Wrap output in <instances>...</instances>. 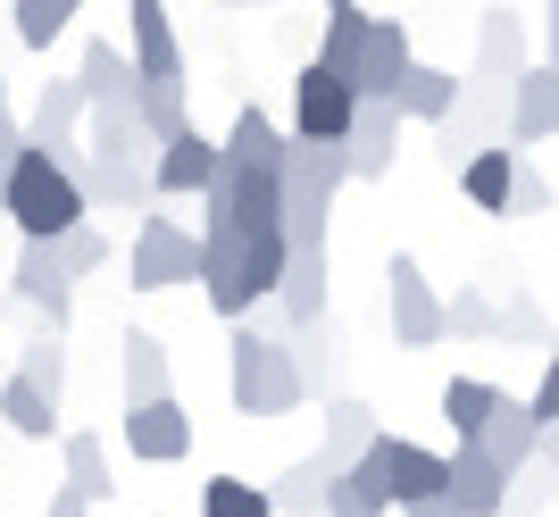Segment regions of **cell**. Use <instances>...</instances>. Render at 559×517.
<instances>
[{"instance_id": "1", "label": "cell", "mask_w": 559, "mask_h": 517, "mask_svg": "<svg viewBox=\"0 0 559 517\" xmlns=\"http://www.w3.org/2000/svg\"><path fill=\"white\" fill-rule=\"evenodd\" d=\"M284 151H293V134H284L259 100H242V109H234V125H226V142H217V184L201 192V209L234 217V226H276Z\"/></svg>"}, {"instance_id": "2", "label": "cell", "mask_w": 559, "mask_h": 517, "mask_svg": "<svg viewBox=\"0 0 559 517\" xmlns=\"http://www.w3.org/2000/svg\"><path fill=\"white\" fill-rule=\"evenodd\" d=\"M276 276H284V235L276 226H234V217H201V301L217 309V317H251L267 292H276Z\"/></svg>"}, {"instance_id": "3", "label": "cell", "mask_w": 559, "mask_h": 517, "mask_svg": "<svg viewBox=\"0 0 559 517\" xmlns=\"http://www.w3.org/2000/svg\"><path fill=\"white\" fill-rule=\"evenodd\" d=\"M75 142L68 151H43V142H25L17 159H9V176H0V217L17 226V242H50V235H68L75 217H93L84 209V192H75Z\"/></svg>"}, {"instance_id": "4", "label": "cell", "mask_w": 559, "mask_h": 517, "mask_svg": "<svg viewBox=\"0 0 559 517\" xmlns=\"http://www.w3.org/2000/svg\"><path fill=\"white\" fill-rule=\"evenodd\" d=\"M343 184H350L343 142H293V151H284V184H276V235H284V251H326V226H334Z\"/></svg>"}, {"instance_id": "5", "label": "cell", "mask_w": 559, "mask_h": 517, "mask_svg": "<svg viewBox=\"0 0 559 517\" xmlns=\"http://www.w3.org/2000/svg\"><path fill=\"white\" fill-rule=\"evenodd\" d=\"M226 400L242 418H284V409H301V376H293V351H284V334L251 326V317H234V342H226Z\"/></svg>"}, {"instance_id": "6", "label": "cell", "mask_w": 559, "mask_h": 517, "mask_svg": "<svg viewBox=\"0 0 559 517\" xmlns=\"http://www.w3.org/2000/svg\"><path fill=\"white\" fill-rule=\"evenodd\" d=\"M343 476L376 501V509H401V501H418V493H443V450H426V443H409V434H384V425H376L368 450H359Z\"/></svg>"}, {"instance_id": "7", "label": "cell", "mask_w": 559, "mask_h": 517, "mask_svg": "<svg viewBox=\"0 0 559 517\" xmlns=\"http://www.w3.org/2000/svg\"><path fill=\"white\" fill-rule=\"evenodd\" d=\"M192 276H201V235L176 226V217H159V209H142L134 251H126V284H134V292H176V284H192Z\"/></svg>"}, {"instance_id": "8", "label": "cell", "mask_w": 559, "mask_h": 517, "mask_svg": "<svg viewBox=\"0 0 559 517\" xmlns=\"http://www.w3.org/2000/svg\"><path fill=\"white\" fill-rule=\"evenodd\" d=\"M435 142H443V159L460 167L467 151H492V142H510V84H492V75H467L460 100H451L443 118H435Z\"/></svg>"}, {"instance_id": "9", "label": "cell", "mask_w": 559, "mask_h": 517, "mask_svg": "<svg viewBox=\"0 0 559 517\" xmlns=\"http://www.w3.org/2000/svg\"><path fill=\"white\" fill-rule=\"evenodd\" d=\"M350 109H359V93H350L343 75L301 59V75H293V142H343Z\"/></svg>"}, {"instance_id": "10", "label": "cell", "mask_w": 559, "mask_h": 517, "mask_svg": "<svg viewBox=\"0 0 559 517\" xmlns=\"http://www.w3.org/2000/svg\"><path fill=\"white\" fill-rule=\"evenodd\" d=\"M284 351H293V376L309 400H334L350 376V334L334 317H309V326H284Z\"/></svg>"}, {"instance_id": "11", "label": "cell", "mask_w": 559, "mask_h": 517, "mask_svg": "<svg viewBox=\"0 0 559 517\" xmlns=\"http://www.w3.org/2000/svg\"><path fill=\"white\" fill-rule=\"evenodd\" d=\"M185 450H192V409L176 393L126 409V459H142V468H176Z\"/></svg>"}, {"instance_id": "12", "label": "cell", "mask_w": 559, "mask_h": 517, "mask_svg": "<svg viewBox=\"0 0 559 517\" xmlns=\"http://www.w3.org/2000/svg\"><path fill=\"white\" fill-rule=\"evenodd\" d=\"M401 159V109L393 100H359L343 125V167H350V184H384Z\"/></svg>"}, {"instance_id": "13", "label": "cell", "mask_w": 559, "mask_h": 517, "mask_svg": "<svg viewBox=\"0 0 559 517\" xmlns=\"http://www.w3.org/2000/svg\"><path fill=\"white\" fill-rule=\"evenodd\" d=\"M384 301H393V342H409V351L443 342V301H435V284L409 251H393V267H384Z\"/></svg>"}, {"instance_id": "14", "label": "cell", "mask_w": 559, "mask_h": 517, "mask_svg": "<svg viewBox=\"0 0 559 517\" xmlns=\"http://www.w3.org/2000/svg\"><path fill=\"white\" fill-rule=\"evenodd\" d=\"M9 284H17V301L34 309L50 334H68V317H75V276L59 267V251H50V242H17V267H9Z\"/></svg>"}, {"instance_id": "15", "label": "cell", "mask_w": 559, "mask_h": 517, "mask_svg": "<svg viewBox=\"0 0 559 517\" xmlns=\"http://www.w3.org/2000/svg\"><path fill=\"white\" fill-rule=\"evenodd\" d=\"M326 284H334V258L326 251H284V276H276V292H267V309H276V326H267V334L326 317Z\"/></svg>"}, {"instance_id": "16", "label": "cell", "mask_w": 559, "mask_h": 517, "mask_svg": "<svg viewBox=\"0 0 559 517\" xmlns=\"http://www.w3.org/2000/svg\"><path fill=\"white\" fill-rule=\"evenodd\" d=\"M151 184H159V201H201V192L217 184V142L201 134V125L167 134L159 159H151Z\"/></svg>"}, {"instance_id": "17", "label": "cell", "mask_w": 559, "mask_h": 517, "mask_svg": "<svg viewBox=\"0 0 559 517\" xmlns=\"http://www.w3.org/2000/svg\"><path fill=\"white\" fill-rule=\"evenodd\" d=\"M126 59H134L142 84H176L185 75V43H176V25H167V0H134L126 9Z\"/></svg>"}, {"instance_id": "18", "label": "cell", "mask_w": 559, "mask_h": 517, "mask_svg": "<svg viewBox=\"0 0 559 517\" xmlns=\"http://www.w3.org/2000/svg\"><path fill=\"white\" fill-rule=\"evenodd\" d=\"M418 50H409V25L401 17H368V50H359V68L343 75L359 100H393V84H401V68H409Z\"/></svg>"}, {"instance_id": "19", "label": "cell", "mask_w": 559, "mask_h": 517, "mask_svg": "<svg viewBox=\"0 0 559 517\" xmlns=\"http://www.w3.org/2000/svg\"><path fill=\"white\" fill-rule=\"evenodd\" d=\"M551 134H559V68L543 59V68L510 75V142L535 151V142H551Z\"/></svg>"}, {"instance_id": "20", "label": "cell", "mask_w": 559, "mask_h": 517, "mask_svg": "<svg viewBox=\"0 0 559 517\" xmlns=\"http://www.w3.org/2000/svg\"><path fill=\"white\" fill-rule=\"evenodd\" d=\"M443 493L460 501V517H501V493H510V468L501 459H485L476 443H460L443 459Z\"/></svg>"}, {"instance_id": "21", "label": "cell", "mask_w": 559, "mask_h": 517, "mask_svg": "<svg viewBox=\"0 0 559 517\" xmlns=\"http://www.w3.org/2000/svg\"><path fill=\"white\" fill-rule=\"evenodd\" d=\"M84 118H93L84 84H75V75H50L43 93H34V109H25V142H43V151H68V142L84 134Z\"/></svg>"}, {"instance_id": "22", "label": "cell", "mask_w": 559, "mask_h": 517, "mask_svg": "<svg viewBox=\"0 0 559 517\" xmlns=\"http://www.w3.org/2000/svg\"><path fill=\"white\" fill-rule=\"evenodd\" d=\"M451 176H460V192H467V201H476V209H485V217H510V176H518V142H492V151H467V159L451 167Z\"/></svg>"}, {"instance_id": "23", "label": "cell", "mask_w": 559, "mask_h": 517, "mask_svg": "<svg viewBox=\"0 0 559 517\" xmlns=\"http://www.w3.org/2000/svg\"><path fill=\"white\" fill-rule=\"evenodd\" d=\"M518 68H535V59H526V17H518V9H485V25H476V75L510 84Z\"/></svg>"}, {"instance_id": "24", "label": "cell", "mask_w": 559, "mask_h": 517, "mask_svg": "<svg viewBox=\"0 0 559 517\" xmlns=\"http://www.w3.org/2000/svg\"><path fill=\"white\" fill-rule=\"evenodd\" d=\"M75 84H84V100H93V109H134V59H126V50L117 43H84V68H75Z\"/></svg>"}, {"instance_id": "25", "label": "cell", "mask_w": 559, "mask_h": 517, "mask_svg": "<svg viewBox=\"0 0 559 517\" xmlns=\"http://www.w3.org/2000/svg\"><path fill=\"white\" fill-rule=\"evenodd\" d=\"M451 100H460V75H451V68H426V59H409V68H401V84H393L401 125H435Z\"/></svg>"}, {"instance_id": "26", "label": "cell", "mask_w": 559, "mask_h": 517, "mask_svg": "<svg viewBox=\"0 0 559 517\" xmlns=\"http://www.w3.org/2000/svg\"><path fill=\"white\" fill-rule=\"evenodd\" d=\"M359 50H368V9H359V0H334L309 59H318V68H334V75H350V68H359Z\"/></svg>"}, {"instance_id": "27", "label": "cell", "mask_w": 559, "mask_h": 517, "mask_svg": "<svg viewBox=\"0 0 559 517\" xmlns=\"http://www.w3.org/2000/svg\"><path fill=\"white\" fill-rule=\"evenodd\" d=\"M117 393H126V409L167 393V351H159V334H126V342H117Z\"/></svg>"}, {"instance_id": "28", "label": "cell", "mask_w": 559, "mask_h": 517, "mask_svg": "<svg viewBox=\"0 0 559 517\" xmlns=\"http://www.w3.org/2000/svg\"><path fill=\"white\" fill-rule=\"evenodd\" d=\"M476 450H485V459H501V468H518V459L535 450V418H526V400H518V393L492 400V418L476 425Z\"/></svg>"}, {"instance_id": "29", "label": "cell", "mask_w": 559, "mask_h": 517, "mask_svg": "<svg viewBox=\"0 0 559 517\" xmlns=\"http://www.w3.org/2000/svg\"><path fill=\"white\" fill-rule=\"evenodd\" d=\"M368 434H376V409H368V400H350V393H334L326 400V443H318V459H326V468H350V459L368 450Z\"/></svg>"}, {"instance_id": "30", "label": "cell", "mask_w": 559, "mask_h": 517, "mask_svg": "<svg viewBox=\"0 0 559 517\" xmlns=\"http://www.w3.org/2000/svg\"><path fill=\"white\" fill-rule=\"evenodd\" d=\"M59 459H68V493H84L93 509H100V501H117L109 443H100V434H68V443H59Z\"/></svg>"}, {"instance_id": "31", "label": "cell", "mask_w": 559, "mask_h": 517, "mask_svg": "<svg viewBox=\"0 0 559 517\" xmlns=\"http://www.w3.org/2000/svg\"><path fill=\"white\" fill-rule=\"evenodd\" d=\"M134 125H142L151 142L185 134V125H192V93H185V75H176V84H134Z\"/></svg>"}, {"instance_id": "32", "label": "cell", "mask_w": 559, "mask_h": 517, "mask_svg": "<svg viewBox=\"0 0 559 517\" xmlns=\"http://www.w3.org/2000/svg\"><path fill=\"white\" fill-rule=\"evenodd\" d=\"M326 484H334V468L309 450V459H293V468L267 484V501H276V517H318V501H326Z\"/></svg>"}, {"instance_id": "33", "label": "cell", "mask_w": 559, "mask_h": 517, "mask_svg": "<svg viewBox=\"0 0 559 517\" xmlns=\"http://www.w3.org/2000/svg\"><path fill=\"white\" fill-rule=\"evenodd\" d=\"M0 418L17 425L25 443H59V400H50V393H34L25 376H9V384H0Z\"/></svg>"}, {"instance_id": "34", "label": "cell", "mask_w": 559, "mask_h": 517, "mask_svg": "<svg viewBox=\"0 0 559 517\" xmlns=\"http://www.w3.org/2000/svg\"><path fill=\"white\" fill-rule=\"evenodd\" d=\"M551 501H559V468L543 459V450H526V459L510 468V493H501V517H543Z\"/></svg>"}, {"instance_id": "35", "label": "cell", "mask_w": 559, "mask_h": 517, "mask_svg": "<svg viewBox=\"0 0 559 517\" xmlns=\"http://www.w3.org/2000/svg\"><path fill=\"white\" fill-rule=\"evenodd\" d=\"M492 400H501V384H485V376H451V384H443V425L460 434V443H476V425L492 418Z\"/></svg>"}, {"instance_id": "36", "label": "cell", "mask_w": 559, "mask_h": 517, "mask_svg": "<svg viewBox=\"0 0 559 517\" xmlns=\"http://www.w3.org/2000/svg\"><path fill=\"white\" fill-rule=\"evenodd\" d=\"M201 517H276V501H267V484H251V476H210V484H201Z\"/></svg>"}, {"instance_id": "37", "label": "cell", "mask_w": 559, "mask_h": 517, "mask_svg": "<svg viewBox=\"0 0 559 517\" xmlns=\"http://www.w3.org/2000/svg\"><path fill=\"white\" fill-rule=\"evenodd\" d=\"M9 17H17V43H25V50H50L75 17H84V0H17Z\"/></svg>"}, {"instance_id": "38", "label": "cell", "mask_w": 559, "mask_h": 517, "mask_svg": "<svg viewBox=\"0 0 559 517\" xmlns=\"http://www.w3.org/2000/svg\"><path fill=\"white\" fill-rule=\"evenodd\" d=\"M50 251H59V267H68L75 284H84V276H100V267H109V235H100L93 217H75L68 235H50Z\"/></svg>"}, {"instance_id": "39", "label": "cell", "mask_w": 559, "mask_h": 517, "mask_svg": "<svg viewBox=\"0 0 559 517\" xmlns=\"http://www.w3.org/2000/svg\"><path fill=\"white\" fill-rule=\"evenodd\" d=\"M17 376L34 384V393H50V400H68V351H59V334H43L34 351L17 359Z\"/></svg>"}, {"instance_id": "40", "label": "cell", "mask_w": 559, "mask_h": 517, "mask_svg": "<svg viewBox=\"0 0 559 517\" xmlns=\"http://www.w3.org/2000/svg\"><path fill=\"white\" fill-rule=\"evenodd\" d=\"M543 309L526 301V292H501V301H492V342H543Z\"/></svg>"}, {"instance_id": "41", "label": "cell", "mask_w": 559, "mask_h": 517, "mask_svg": "<svg viewBox=\"0 0 559 517\" xmlns=\"http://www.w3.org/2000/svg\"><path fill=\"white\" fill-rule=\"evenodd\" d=\"M443 334H476V342H492V292H485V284H460V301H443Z\"/></svg>"}, {"instance_id": "42", "label": "cell", "mask_w": 559, "mask_h": 517, "mask_svg": "<svg viewBox=\"0 0 559 517\" xmlns=\"http://www.w3.org/2000/svg\"><path fill=\"white\" fill-rule=\"evenodd\" d=\"M551 209V176H535L526 167V151H518V176H510V217H543Z\"/></svg>"}, {"instance_id": "43", "label": "cell", "mask_w": 559, "mask_h": 517, "mask_svg": "<svg viewBox=\"0 0 559 517\" xmlns=\"http://www.w3.org/2000/svg\"><path fill=\"white\" fill-rule=\"evenodd\" d=\"M318 517H384V509H376V501L359 493L343 468H334V484H326V501H318Z\"/></svg>"}, {"instance_id": "44", "label": "cell", "mask_w": 559, "mask_h": 517, "mask_svg": "<svg viewBox=\"0 0 559 517\" xmlns=\"http://www.w3.org/2000/svg\"><path fill=\"white\" fill-rule=\"evenodd\" d=\"M17 151H25V118L0 100V176H9V159H17Z\"/></svg>"}, {"instance_id": "45", "label": "cell", "mask_w": 559, "mask_h": 517, "mask_svg": "<svg viewBox=\"0 0 559 517\" xmlns=\"http://www.w3.org/2000/svg\"><path fill=\"white\" fill-rule=\"evenodd\" d=\"M401 517H460V501L451 493H418V501H401Z\"/></svg>"}, {"instance_id": "46", "label": "cell", "mask_w": 559, "mask_h": 517, "mask_svg": "<svg viewBox=\"0 0 559 517\" xmlns=\"http://www.w3.org/2000/svg\"><path fill=\"white\" fill-rule=\"evenodd\" d=\"M43 517H93V501H84V493H68V484H59V493H50V509Z\"/></svg>"}, {"instance_id": "47", "label": "cell", "mask_w": 559, "mask_h": 517, "mask_svg": "<svg viewBox=\"0 0 559 517\" xmlns=\"http://www.w3.org/2000/svg\"><path fill=\"white\" fill-rule=\"evenodd\" d=\"M543 59L559 68V0H543Z\"/></svg>"}, {"instance_id": "48", "label": "cell", "mask_w": 559, "mask_h": 517, "mask_svg": "<svg viewBox=\"0 0 559 517\" xmlns=\"http://www.w3.org/2000/svg\"><path fill=\"white\" fill-rule=\"evenodd\" d=\"M535 450H543V459L559 468V425H535Z\"/></svg>"}, {"instance_id": "49", "label": "cell", "mask_w": 559, "mask_h": 517, "mask_svg": "<svg viewBox=\"0 0 559 517\" xmlns=\"http://www.w3.org/2000/svg\"><path fill=\"white\" fill-rule=\"evenodd\" d=\"M309 9H334V0H309Z\"/></svg>"}, {"instance_id": "50", "label": "cell", "mask_w": 559, "mask_h": 517, "mask_svg": "<svg viewBox=\"0 0 559 517\" xmlns=\"http://www.w3.org/2000/svg\"><path fill=\"white\" fill-rule=\"evenodd\" d=\"M0 100H9V84H0Z\"/></svg>"}, {"instance_id": "51", "label": "cell", "mask_w": 559, "mask_h": 517, "mask_svg": "<svg viewBox=\"0 0 559 517\" xmlns=\"http://www.w3.org/2000/svg\"><path fill=\"white\" fill-rule=\"evenodd\" d=\"M0 317H9V301H0Z\"/></svg>"}]
</instances>
